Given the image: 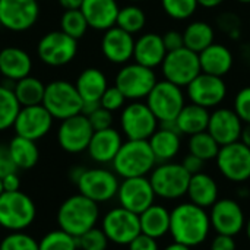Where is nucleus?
Returning a JSON list of instances; mask_svg holds the SVG:
<instances>
[{
	"label": "nucleus",
	"mask_w": 250,
	"mask_h": 250,
	"mask_svg": "<svg viewBox=\"0 0 250 250\" xmlns=\"http://www.w3.org/2000/svg\"><path fill=\"white\" fill-rule=\"evenodd\" d=\"M211 230L209 214L192 202L177 205L170 212V234L174 242L189 248L202 245Z\"/></svg>",
	"instance_id": "nucleus-1"
},
{
	"label": "nucleus",
	"mask_w": 250,
	"mask_h": 250,
	"mask_svg": "<svg viewBox=\"0 0 250 250\" xmlns=\"http://www.w3.org/2000/svg\"><path fill=\"white\" fill-rule=\"evenodd\" d=\"M100 217L98 204L78 193L67 198L57 211L59 229L73 237L82 236L95 227Z\"/></svg>",
	"instance_id": "nucleus-2"
},
{
	"label": "nucleus",
	"mask_w": 250,
	"mask_h": 250,
	"mask_svg": "<svg viewBox=\"0 0 250 250\" xmlns=\"http://www.w3.org/2000/svg\"><path fill=\"white\" fill-rule=\"evenodd\" d=\"M111 164L117 176H120L122 179H130L144 177L151 173L157 164V160L151 151L148 141L127 139L122 144Z\"/></svg>",
	"instance_id": "nucleus-3"
},
{
	"label": "nucleus",
	"mask_w": 250,
	"mask_h": 250,
	"mask_svg": "<svg viewBox=\"0 0 250 250\" xmlns=\"http://www.w3.org/2000/svg\"><path fill=\"white\" fill-rule=\"evenodd\" d=\"M37 217L34 201L23 192H3L0 195V227L7 231H25Z\"/></svg>",
	"instance_id": "nucleus-4"
},
{
	"label": "nucleus",
	"mask_w": 250,
	"mask_h": 250,
	"mask_svg": "<svg viewBox=\"0 0 250 250\" xmlns=\"http://www.w3.org/2000/svg\"><path fill=\"white\" fill-rule=\"evenodd\" d=\"M42 105L47 108L53 119L62 122L79 114L82 111L83 101L78 94L75 83H70L64 79H57L45 85Z\"/></svg>",
	"instance_id": "nucleus-5"
},
{
	"label": "nucleus",
	"mask_w": 250,
	"mask_h": 250,
	"mask_svg": "<svg viewBox=\"0 0 250 250\" xmlns=\"http://www.w3.org/2000/svg\"><path fill=\"white\" fill-rule=\"evenodd\" d=\"M190 174L185 170L182 164L176 163H161L151 171V186L155 196L163 199H179L188 192Z\"/></svg>",
	"instance_id": "nucleus-6"
},
{
	"label": "nucleus",
	"mask_w": 250,
	"mask_h": 250,
	"mask_svg": "<svg viewBox=\"0 0 250 250\" xmlns=\"http://www.w3.org/2000/svg\"><path fill=\"white\" fill-rule=\"evenodd\" d=\"M157 75L154 69L142 66L139 63H126L116 75V83L126 100H142L146 98L148 94L157 83Z\"/></svg>",
	"instance_id": "nucleus-7"
},
{
	"label": "nucleus",
	"mask_w": 250,
	"mask_h": 250,
	"mask_svg": "<svg viewBox=\"0 0 250 250\" xmlns=\"http://www.w3.org/2000/svg\"><path fill=\"white\" fill-rule=\"evenodd\" d=\"M146 105L154 113L158 123L176 120L185 107V95L180 86L166 79L158 81L146 97Z\"/></svg>",
	"instance_id": "nucleus-8"
},
{
	"label": "nucleus",
	"mask_w": 250,
	"mask_h": 250,
	"mask_svg": "<svg viewBox=\"0 0 250 250\" xmlns=\"http://www.w3.org/2000/svg\"><path fill=\"white\" fill-rule=\"evenodd\" d=\"M161 69L166 81L180 88L188 86L202 72L199 54L186 47L168 51L161 63Z\"/></svg>",
	"instance_id": "nucleus-9"
},
{
	"label": "nucleus",
	"mask_w": 250,
	"mask_h": 250,
	"mask_svg": "<svg viewBox=\"0 0 250 250\" xmlns=\"http://www.w3.org/2000/svg\"><path fill=\"white\" fill-rule=\"evenodd\" d=\"M78 53V40L63 31H50L41 37L37 45L38 59L51 67H60L70 63Z\"/></svg>",
	"instance_id": "nucleus-10"
},
{
	"label": "nucleus",
	"mask_w": 250,
	"mask_h": 250,
	"mask_svg": "<svg viewBox=\"0 0 250 250\" xmlns=\"http://www.w3.org/2000/svg\"><path fill=\"white\" fill-rule=\"evenodd\" d=\"M75 185L81 195L97 204H103L117 196L120 183L117 180V174L110 170L85 168Z\"/></svg>",
	"instance_id": "nucleus-11"
},
{
	"label": "nucleus",
	"mask_w": 250,
	"mask_h": 250,
	"mask_svg": "<svg viewBox=\"0 0 250 250\" xmlns=\"http://www.w3.org/2000/svg\"><path fill=\"white\" fill-rule=\"evenodd\" d=\"M120 126L127 139L148 141L158 129V120L146 104L135 101L123 108Z\"/></svg>",
	"instance_id": "nucleus-12"
},
{
	"label": "nucleus",
	"mask_w": 250,
	"mask_h": 250,
	"mask_svg": "<svg viewBox=\"0 0 250 250\" xmlns=\"http://www.w3.org/2000/svg\"><path fill=\"white\" fill-rule=\"evenodd\" d=\"M103 231L108 242L127 246L138 234H141L139 215L122 207L110 209L103 218Z\"/></svg>",
	"instance_id": "nucleus-13"
},
{
	"label": "nucleus",
	"mask_w": 250,
	"mask_h": 250,
	"mask_svg": "<svg viewBox=\"0 0 250 250\" xmlns=\"http://www.w3.org/2000/svg\"><path fill=\"white\" fill-rule=\"evenodd\" d=\"M215 160L218 170L230 182L240 183L250 179V148L243 142L220 146Z\"/></svg>",
	"instance_id": "nucleus-14"
},
{
	"label": "nucleus",
	"mask_w": 250,
	"mask_h": 250,
	"mask_svg": "<svg viewBox=\"0 0 250 250\" xmlns=\"http://www.w3.org/2000/svg\"><path fill=\"white\" fill-rule=\"evenodd\" d=\"M38 16V0H0V26L12 32L31 29Z\"/></svg>",
	"instance_id": "nucleus-15"
},
{
	"label": "nucleus",
	"mask_w": 250,
	"mask_h": 250,
	"mask_svg": "<svg viewBox=\"0 0 250 250\" xmlns=\"http://www.w3.org/2000/svg\"><path fill=\"white\" fill-rule=\"evenodd\" d=\"M94 129L86 116L82 113L62 120L57 130V141L63 151L69 154H79L86 151Z\"/></svg>",
	"instance_id": "nucleus-16"
},
{
	"label": "nucleus",
	"mask_w": 250,
	"mask_h": 250,
	"mask_svg": "<svg viewBox=\"0 0 250 250\" xmlns=\"http://www.w3.org/2000/svg\"><path fill=\"white\" fill-rule=\"evenodd\" d=\"M117 198L122 208L139 215L154 204L155 193L146 176L130 177L123 179V182L119 185Z\"/></svg>",
	"instance_id": "nucleus-17"
},
{
	"label": "nucleus",
	"mask_w": 250,
	"mask_h": 250,
	"mask_svg": "<svg viewBox=\"0 0 250 250\" xmlns=\"http://www.w3.org/2000/svg\"><path fill=\"white\" fill-rule=\"evenodd\" d=\"M53 120L54 119L42 104L21 107L13 123V129L18 136L37 142L51 130Z\"/></svg>",
	"instance_id": "nucleus-18"
},
{
	"label": "nucleus",
	"mask_w": 250,
	"mask_h": 250,
	"mask_svg": "<svg viewBox=\"0 0 250 250\" xmlns=\"http://www.w3.org/2000/svg\"><path fill=\"white\" fill-rule=\"evenodd\" d=\"M189 100L201 107L212 108L220 105L227 95V85L221 76L201 72L188 86Z\"/></svg>",
	"instance_id": "nucleus-19"
},
{
	"label": "nucleus",
	"mask_w": 250,
	"mask_h": 250,
	"mask_svg": "<svg viewBox=\"0 0 250 250\" xmlns=\"http://www.w3.org/2000/svg\"><path fill=\"white\" fill-rule=\"evenodd\" d=\"M211 229L218 234L237 236L246 226V218L239 202L233 199H218L209 212Z\"/></svg>",
	"instance_id": "nucleus-20"
},
{
	"label": "nucleus",
	"mask_w": 250,
	"mask_h": 250,
	"mask_svg": "<svg viewBox=\"0 0 250 250\" xmlns=\"http://www.w3.org/2000/svg\"><path fill=\"white\" fill-rule=\"evenodd\" d=\"M243 122L230 108H217L209 114L207 132L217 141L220 146L240 141Z\"/></svg>",
	"instance_id": "nucleus-21"
},
{
	"label": "nucleus",
	"mask_w": 250,
	"mask_h": 250,
	"mask_svg": "<svg viewBox=\"0 0 250 250\" xmlns=\"http://www.w3.org/2000/svg\"><path fill=\"white\" fill-rule=\"evenodd\" d=\"M133 48L135 38L132 34L116 25L104 31L101 40V51L110 63L126 64L130 59H133Z\"/></svg>",
	"instance_id": "nucleus-22"
},
{
	"label": "nucleus",
	"mask_w": 250,
	"mask_h": 250,
	"mask_svg": "<svg viewBox=\"0 0 250 250\" xmlns=\"http://www.w3.org/2000/svg\"><path fill=\"white\" fill-rule=\"evenodd\" d=\"M116 0H83L81 12L83 13L88 26L97 31H107L116 25L119 15Z\"/></svg>",
	"instance_id": "nucleus-23"
},
{
	"label": "nucleus",
	"mask_w": 250,
	"mask_h": 250,
	"mask_svg": "<svg viewBox=\"0 0 250 250\" xmlns=\"http://www.w3.org/2000/svg\"><path fill=\"white\" fill-rule=\"evenodd\" d=\"M122 144H123L122 135L116 129L108 127V129L94 132L86 151H88V155L95 163L108 164V163H113Z\"/></svg>",
	"instance_id": "nucleus-24"
},
{
	"label": "nucleus",
	"mask_w": 250,
	"mask_h": 250,
	"mask_svg": "<svg viewBox=\"0 0 250 250\" xmlns=\"http://www.w3.org/2000/svg\"><path fill=\"white\" fill-rule=\"evenodd\" d=\"M166 54H167V50L164 47L163 37L158 34L148 32V34L141 35L138 40H135L133 59L136 63L142 66L155 69L157 66H161Z\"/></svg>",
	"instance_id": "nucleus-25"
},
{
	"label": "nucleus",
	"mask_w": 250,
	"mask_h": 250,
	"mask_svg": "<svg viewBox=\"0 0 250 250\" xmlns=\"http://www.w3.org/2000/svg\"><path fill=\"white\" fill-rule=\"evenodd\" d=\"M32 70L31 56L19 47H4L0 50V75L9 81H19L29 76Z\"/></svg>",
	"instance_id": "nucleus-26"
},
{
	"label": "nucleus",
	"mask_w": 250,
	"mask_h": 250,
	"mask_svg": "<svg viewBox=\"0 0 250 250\" xmlns=\"http://www.w3.org/2000/svg\"><path fill=\"white\" fill-rule=\"evenodd\" d=\"M233 62H234L233 53L224 44L212 42L209 47H207L204 51L199 53L201 70L208 75L223 78L231 70Z\"/></svg>",
	"instance_id": "nucleus-27"
},
{
	"label": "nucleus",
	"mask_w": 250,
	"mask_h": 250,
	"mask_svg": "<svg viewBox=\"0 0 250 250\" xmlns=\"http://www.w3.org/2000/svg\"><path fill=\"white\" fill-rule=\"evenodd\" d=\"M75 88L83 103H100L101 95L108 88L107 76L97 67H88L79 73Z\"/></svg>",
	"instance_id": "nucleus-28"
},
{
	"label": "nucleus",
	"mask_w": 250,
	"mask_h": 250,
	"mask_svg": "<svg viewBox=\"0 0 250 250\" xmlns=\"http://www.w3.org/2000/svg\"><path fill=\"white\" fill-rule=\"evenodd\" d=\"M186 195L190 202L201 208H211L218 201V186L217 182L207 173H198L190 176Z\"/></svg>",
	"instance_id": "nucleus-29"
},
{
	"label": "nucleus",
	"mask_w": 250,
	"mask_h": 250,
	"mask_svg": "<svg viewBox=\"0 0 250 250\" xmlns=\"http://www.w3.org/2000/svg\"><path fill=\"white\" fill-rule=\"evenodd\" d=\"M141 233L152 239H161L170 231V212L161 205L152 204L139 214Z\"/></svg>",
	"instance_id": "nucleus-30"
},
{
	"label": "nucleus",
	"mask_w": 250,
	"mask_h": 250,
	"mask_svg": "<svg viewBox=\"0 0 250 250\" xmlns=\"http://www.w3.org/2000/svg\"><path fill=\"white\" fill-rule=\"evenodd\" d=\"M157 163H168L180 151V133L168 129H157L148 139Z\"/></svg>",
	"instance_id": "nucleus-31"
},
{
	"label": "nucleus",
	"mask_w": 250,
	"mask_h": 250,
	"mask_svg": "<svg viewBox=\"0 0 250 250\" xmlns=\"http://www.w3.org/2000/svg\"><path fill=\"white\" fill-rule=\"evenodd\" d=\"M209 111L205 107L196 105L193 103L185 104L182 111L179 113L176 123L180 135H196L201 132H205L209 122Z\"/></svg>",
	"instance_id": "nucleus-32"
},
{
	"label": "nucleus",
	"mask_w": 250,
	"mask_h": 250,
	"mask_svg": "<svg viewBox=\"0 0 250 250\" xmlns=\"http://www.w3.org/2000/svg\"><path fill=\"white\" fill-rule=\"evenodd\" d=\"M7 148L18 170H31L40 160V151L35 141L16 135L9 142Z\"/></svg>",
	"instance_id": "nucleus-33"
},
{
	"label": "nucleus",
	"mask_w": 250,
	"mask_h": 250,
	"mask_svg": "<svg viewBox=\"0 0 250 250\" xmlns=\"http://www.w3.org/2000/svg\"><path fill=\"white\" fill-rule=\"evenodd\" d=\"M214 38H215L214 28L204 21H195L189 23L183 31L185 47L198 54L204 51L207 47H209L214 42Z\"/></svg>",
	"instance_id": "nucleus-34"
},
{
	"label": "nucleus",
	"mask_w": 250,
	"mask_h": 250,
	"mask_svg": "<svg viewBox=\"0 0 250 250\" xmlns=\"http://www.w3.org/2000/svg\"><path fill=\"white\" fill-rule=\"evenodd\" d=\"M12 89H13L21 107L42 104L45 85L38 78H34L31 75L26 78H22L15 82V86Z\"/></svg>",
	"instance_id": "nucleus-35"
},
{
	"label": "nucleus",
	"mask_w": 250,
	"mask_h": 250,
	"mask_svg": "<svg viewBox=\"0 0 250 250\" xmlns=\"http://www.w3.org/2000/svg\"><path fill=\"white\" fill-rule=\"evenodd\" d=\"M21 110V104L12 88L0 85V132L13 127L16 116Z\"/></svg>",
	"instance_id": "nucleus-36"
},
{
	"label": "nucleus",
	"mask_w": 250,
	"mask_h": 250,
	"mask_svg": "<svg viewBox=\"0 0 250 250\" xmlns=\"http://www.w3.org/2000/svg\"><path fill=\"white\" fill-rule=\"evenodd\" d=\"M145 23H146V15L139 6L127 4L125 7H120L117 21H116V26L135 35L144 29Z\"/></svg>",
	"instance_id": "nucleus-37"
},
{
	"label": "nucleus",
	"mask_w": 250,
	"mask_h": 250,
	"mask_svg": "<svg viewBox=\"0 0 250 250\" xmlns=\"http://www.w3.org/2000/svg\"><path fill=\"white\" fill-rule=\"evenodd\" d=\"M218 151H220V145L207 130L192 135L189 139V154L196 155L204 161L215 160Z\"/></svg>",
	"instance_id": "nucleus-38"
},
{
	"label": "nucleus",
	"mask_w": 250,
	"mask_h": 250,
	"mask_svg": "<svg viewBox=\"0 0 250 250\" xmlns=\"http://www.w3.org/2000/svg\"><path fill=\"white\" fill-rule=\"evenodd\" d=\"M88 22L81 12V9H72V10H64L60 19V31L67 34L69 37L79 40L86 34L88 29Z\"/></svg>",
	"instance_id": "nucleus-39"
},
{
	"label": "nucleus",
	"mask_w": 250,
	"mask_h": 250,
	"mask_svg": "<svg viewBox=\"0 0 250 250\" xmlns=\"http://www.w3.org/2000/svg\"><path fill=\"white\" fill-rule=\"evenodd\" d=\"M38 250H78V240L59 229L42 236L38 242Z\"/></svg>",
	"instance_id": "nucleus-40"
},
{
	"label": "nucleus",
	"mask_w": 250,
	"mask_h": 250,
	"mask_svg": "<svg viewBox=\"0 0 250 250\" xmlns=\"http://www.w3.org/2000/svg\"><path fill=\"white\" fill-rule=\"evenodd\" d=\"M163 10L176 21H185L193 16L198 9L196 0H161Z\"/></svg>",
	"instance_id": "nucleus-41"
},
{
	"label": "nucleus",
	"mask_w": 250,
	"mask_h": 250,
	"mask_svg": "<svg viewBox=\"0 0 250 250\" xmlns=\"http://www.w3.org/2000/svg\"><path fill=\"white\" fill-rule=\"evenodd\" d=\"M0 250H38V242L25 231H10L0 242Z\"/></svg>",
	"instance_id": "nucleus-42"
},
{
	"label": "nucleus",
	"mask_w": 250,
	"mask_h": 250,
	"mask_svg": "<svg viewBox=\"0 0 250 250\" xmlns=\"http://www.w3.org/2000/svg\"><path fill=\"white\" fill-rule=\"evenodd\" d=\"M78 249L81 250H105L108 246V239L104 234L103 229H91L82 236L76 237Z\"/></svg>",
	"instance_id": "nucleus-43"
},
{
	"label": "nucleus",
	"mask_w": 250,
	"mask_h": 250,
	"mask_svg": "<svg viewBox=\"0 0 250 250\" xmlns=\"http://www.w3.org/2000/svg\"><path fill=\"white\" fill-rule=\"evenodd\" d=\"M125 103H126V98L117 86H108L100 98V105L111 113L123 108Z\"/></svg>",
	"instance_id": "nucleus-44"
},
{
	"label": "nucleus",
	"mask_w": 250,
	"mask_h": 250,
	"mask_svg": "<svg viewBox=\"0 0 250 250\" xmlns=\"http://www.w3.org/2000/svg\"><path fill=\"white\" fill-rule=\"evenodd\" d=\"M217 25L218 28L227 34L229 37L231 38H239L240 35V31H242V21L239 19L237 15L231 13V12H227V13H221L218 18H217Z\"/></svg>",
	"instance_id": "nucleus-45"
},
{
	"label": "nucleus",
	"mask_w": 250,
	"mask_h": 250,
	"mask_svg": "<svg viewBox=\"0 0 250 250\" xmlns=\"http://www.w3.org/2000/svg\"><path fill=\"white\" fill-rule=\"evenodd\" d=\"M233 110L243 123H250V86H245L237 92Z\"/></svg>",
	"instance_id": "nucleus-46"
},
{
	"label": "nucleus",
	"mask_w": 250,
	"mask_h": 250,
	"mask_svg": "<svg viewBox=\"0 0 250 250\" xmlns=\"http://www.w3.org/2000/svg\"><path fill=\"white\" fill-rule=\"evenodd\" d=\"M86 117H88V120H89V123H91V126L94 129V132L95 130L108 129L113 125V113L108 111V110H105V108H103L101 105L98 108H95Z\"/></svg>",
	"instance_id": "nucleus-47"
},
{
	"label": "nucleus",
	"mask_w": 250,
	"mask_h": 250,
	"mask_svg": "<svg viewBox=\"0 0 250 250\" xmlns=\"http://www.w3.org/2000/svg\"><path fill=\"white\" fill-rule=\"evenodd\" d=\"M129 250H160L157 239H152L146 234H138L129 245Z\"/></svg>",
	"instance_id": "nucleus-48"
},
{
	"label": "nucleus",
	"mask_w": 250,
	"mask_h": 250,
	"mask_svg": "<svg viewBox=\"0 0 250 250\" xmlns=\"http://www.w3.org/2000/svg\"><path fill=\"white\" fill-rule=\"evenodd\" d=\"M163 42H164V47L168 51H174V50H179L182 47H185V41H183V32H179V31H167L164 35H163Z\"/></svg>",
	"instance_id": "nucleus-49"
},
{
	"label": "nucleus",
	"mask_w": 250,
	"mask_h": 250,
	"mask_svg": "<svg viewBox=\"0 0 250 250\" xmlns=\"http://www.w3.org/2000/svg\"><path fill=\"white\" fill-rule=\"evenodd\" d=\"M18 168L10 157L9 148L6 145H0V177H4L10 173H16Z\"/></svg>",
	"instance_id": "nucleus-50"
},
{
	"label": "nucleus",
	"mask_w": 250,
	"mask_h": 250,
	"mask_svg": "<svg viewBox=\"0 0 250 250\" xmlns=\"http://www.w3.org/2000/svg\"><path fill=\"white\" fill-rule=\"evenodd\" d=\"M236 240L231 236H226V234H217L214 237V240L211 242V248L209 250H236Z\"/></svg>",
	"instance_id": "nucleus-51"
},
{
	"label": "nucleus",
	"mask_w": 250,
	"mask_h": 250,
	"mask_svg": "<svg viewBox=\"0 0 250 250\" xmlns=\"http://www.w3.org/2000/svg\"><path fill=\"white\" fill-rule=\"evenodd\" d=\"M204 164H205L204 160H201V158H198L196 155H192V154L186 155L185 160H183V163H182V166L185 167V170H186L190 176L201 173L202 168H204Z\"/></svg>",
	"instance_id": "nucleus-52"
},
{
	"label": "nucleus",
	"mask_w": 250,
	"mask_h": 250,
	"mask_svg": "<svg viewBox=\"0 0 250 250\" xmlns=\"http://www.w3.org/2000/svg\"><path fill=\"white\" fill-rule=\"evenodd\" d=\"M1 183H3V190L4 192H16L21 190V179L18 176V173H10L4 177H1Z\"/></svg>",
	"instance_id": "nucleus-53"
},
{
	"label": "nucleus",
	"mask_w": 250,
	"mask_h": 250,
	"mask_svg": "<svg viewBox=\"0 0 250 250\" xmlns=\"http://www.w3.org/2000/svg\"><path fill=\"white\" fill-rule=\"evenodd\" d=\"M83 0H59L60 6L64 10H72V9H81Z\"/></svg>",
	"instance_id": "nucleus-54"
},
{
	"label": "nucleus",
	"mask_w": 250,
	"mask_h": 250,
	"mask_svg": "<svg viewBox=\"0 0 250 250\" xmlns=\"http://www.w3.org/2000/svg\"><path fill=\"white\" fill-rule=\"evenodd\" d=\"M240 142H243L246 146L250 148V123H245L243 125L242 135H240Z\"/></svg>",
	"instance_id": "nucleus-55"
},
{
	"label": "nucleus",
	"mask_w": 250,
	"mask_h": 250,
	"mask_svg": "<svg viewBox=\"0 0 250 250\" xmlns=\"http://www.w3.org/2000/svg\"><path fill=\"white\" fill-rule=\"evenodd\" d=\"M198 1V6H202L205 9H214V7H218L224 0H196Z\"/></svg>",
	"instance_id": "nucleus-56"
},
{
	"label": "nucleus",
	"mask_w": 250,
	"mask_h": 250,
	"mask_svg": "<svg viewBox=\"0 0 250 250\" xmlns=\"http://www.w3.org/2000/svg\"><path fill=\"white\" fill-rule=\"evenodd\" d=\"M164 250H190V248H189V246H185V245H182V243L173 242L171 245H168Z\"/></svg>",
	"instance_id": "nucleus-57"
},
{
	"label": "nucleus",
	"mask_w": 250,
	"mask_h": 250,
	"mask_svg": "<svg viewBox=\"0 0 250 250\" xmlns=\"http://www.w3.org/2000/svg\"><path fill=\"white\" fill-rule=\"evenodd\" d=\"M245 230H246V236H248V239H249L250 242V220L246 223V226H245Z\"/></svg>",
	"instance_id": "nucleus-58"
},
{
	"label": "nucleus",
	"mask_w": 250,
	"mask_h": 250,
	"mask_svg": "<svg viewBox=\"0 0 250 250\" xmlns=\"http://www.w3.org/2000/svg\"><path fill=\"white\" fill-rule=\"evenodd\" d=\"M236 1H239V3H243V4H249L250 0H236Z\"/></svg>",
	"instance_id": "nucleus-59"
},
{
	"label": "nucleus",
	"mask_w": 250,
	"mask_h": 250,
	"mask_svg": "<svg viewBox=\"0 0 250 250\" xmlns=\"http://www.w3.org/2000/svg\"><path fill=\"white\" fill-rule=\"evenodd\" d=\"M4 190H3V183H1V177H0V195L3 193Z\"/></svg>",
	"instance_id": "nucleus-60"
},
{
	"label": "nucleus",
	"mask_w": 250,
	"mask_h": 250,
	"mask_svg": "<svg viewBox=\"0 0 250 250\" xmlns=\"http://www.w3.org/2000/svg\"><path fill=\"white\" fill-rule=\"evenodd\" d=\"M130 1H135L136 3V1H142V0H130Z\"/></svg>",
	"instance_id": "nucleus-61"
},
{
	"label": "nucleus",
	"mask_w": 250,
	"mask_h": 250,
	"mask_svg": "<svg viewBox=\"0 0 250 250\" xmlns=\"http://www.w3.org/2000/svg\"><path fill=\"white\" fill-rule=\"evenodd\" d=\"M0 76H1V75H0ZM0 85H1V83H0Z\"/></svg>",
	"instance_id": "nucleus-62"
},
{
	"label": "nucleus",
	"mask_w": 250,
	"mask_h": 250,
	"mask_svg": "<svg viewBox=\"0 0 250 250\" xmlns=\"http://www.w3.org/2000/svg\"><path fill=\"white\" fill-rule=\"evenodd\" d=\"M38 1H40V0H38Z\"/></svg>",
	"instance_id": "nucleus-63"
}]
</instances>
